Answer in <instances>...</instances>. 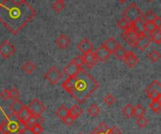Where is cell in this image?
I'll use <instances>...</instances> for the list:
<instances>
[{"label": "cell", "mask_w": 161, "mask_h": 134, "mask_svg": "<svg viewBox=\"0 0 161 134\" xmlns=\"http://www.w3.org/2000/svg\"><path fill=\"white\" fill-rule=\"evenodd\" d=\"M36 15V10L26 0L0 2V22L13 35L18 34Z\"/></svg>", "instance_id": "obj_1"}, {"label": "cell", "mask_w": 161, "mask_h": 134, "mask_svg": "<svg viewBox=\"0 0 161 134\" xmlns=\"http://www.w3.org/2000/svg\"><path fill=\"white\" fill-rule=\"evenodd\" d=\"M99 86V83L82 68L75 75L68 77L61 85V87L78 103L85 102Z\"/></svg>", "instance_id": "obj_2"}, {"label": "cell", "mask_w": 161, "mask_h": 134, "mask_svg": "<svg viewBox=\"0 0 161 134\" xmlns=\"http://www.w3.org/2000/svg\"><path fill=\"white\" fill-rule=\"evenodd\" d=\"M123 17L129 21L131 23H140L142 18V12L136 3H131L124 11Z\"/></svg>", "instance_id": "obj_3"}, {"label": "cell", "mask_w": 161, "mask_h": 134, "mask_svg": "<svg viewBox=\"0 0 161 134\" xmlns=\"http://www.w3.org/2000/svg\"><path fill=\"white\" fill-rule=\"evenodd\" d=\"M6 121L8 126L9 132H17L18 134H24L28 129L25 122L18 119L14 115H11V116L5 115Z\"/></svg>", "instance_id": "obj_4"}, {"label": "cell", "mask_w": 161, "mask_h": 134, "mask_svg": "<svg viewBox=\"0 0 161 134\" xmlns=\"http://www.w3.org/2000/svg\"><path fill=\"white\" fill-rule=\"evenodd\" d=\"M142 31V30H140L134 23H131V25L125 31H124V33L121 36L130 46L135 47L136 40L138 39V37Z\"/></svg>", "instance_id": "obj_5"}, {"label": "cell", "mask_w": 161, "mask_h": 134, "mask_svg": "<svg viewBox=\"0 0 161 134\" xmlns=\"http://www.w3.org/2000/svg\"><path fill=\"white\" fill-rule=\"evenodd\" d=\"M26 107L30 111L31 115L34 116H41L46 109L45 105L38 99H33Z\"/></svg>", "instance_id": "obj_6"}, {"label": "cell", "mask_w": 161, "mask_h": 134, "mask_svg": "<svg viewBox=\"0 0 161 134\" xmlns=\"http://www.w3.org/2000/svg\"><path fill=\"white\" fill-rule=\"evenodd\" d=\"M15 54V47L9 40H5L0 44V55L5 58L8 59Z\"/></svg>", "instance_id": "obj_7"}, {"label": "cell", "mask_w": 161, "mask_h": 134, "mask_svg": "<svg viewBox=\"0 0 161 134\" xmlns=\"http://www.w3.org/2000/svg\"><path fill=\"white\" fill-rule=\"evenodd\" d=\"M61 77H62V73L56 67L50 68V70L45 73V79L51 85L58 84V82L61 79Z\"/></svg>", "instance_id": "obj_8"}, {"label": "cell", "mask_w": 161, "mask_h": 134, "mask_svg": "<svg viewBox=\"0 0 161 134\" xmlns=\"http://www.w3.org/2000/svg\"><path fill=\"white\" fill-rule=\"evenodd\" d=\"M151 43V39L148 35H146V33H144L143 31H142L138 37V39L136 40L135 43V47H137L140 51H144Z\"/></svg>", "instance_id": "obj_9"}, {"label": "cell", "mask_w": 161, "mask_h": 134, "mask_svg": "<svg viewBox=\"0 0 161 134\" xmlns=\"http://www.w3.org/2000/svg\"><path fill=\"white\" fill-rule=\"evenodd\" d=\"M82 57H83V64H84V66L87 69H89V70L92 69L97 64V62H98V59H97L94 52H92V51H91V52H89L87 54H84L82 55Z\"/></svg>", "instance_id": "obj_10"}, {"label": "cell", "mask_w": 161, "mask_h": 134, "mask_svg": "<svg viewBox=\"0 0 161 134\" xmlns=\"http://www.w3.org/2000/svg\"><path fill=\"white\" fill-rule=\"evenodd\" d=\"M123 60L125 61V65H126L128 68L132 69V68H134L135 65L137 64V62H138V57H137V55H136L133 52L128 51V52H125V54Z\"/></svg>", "instance_id": "obj_11"}, {"label": "cell", "mask_w": 161, "mask_h": 134, "mask_svg": "<svg viewBox=\"0 0 161 134\" xmlns=\"http://www.w3.org/2000/svg\"><path fill=\"white\" fill-rule=\"evenodd\" d=\"M70 42H71V40H70L69 37H68L67 35H65V34L59 35L58 38L56 39V44H57V46H58L59 49H61V50L67 49V48L69 47V45H70Z\"/></svg>", "instance_id": "obj_12"}, {"label": "cell", "mask_w": 161, "mask_h": 134, "mask_svg": "<svg viewBox=\"0 0 161 134\" xmlns=\"http://www.w3.org/2000/svg\"><path fill=\"white\" fill-rule=\"evenodd\" d=\"M119 45H120L119 42H118L114 38H112V37L109 38V39H108L104 42V44H103V46H104V47L107 49V51L109 53V54H112Z\"/></svg>", "instance_id": "obj_13"}, {"label": "cell", "mask_w": 161, "mask_h": 134, "mask_svg": "<svg viewBox=\"0 0 161 134\" xmlns=\"http://www.w3.org/2000/svg\"><path fill=\"white\" fill-rule=\"evenodd\" d=\"M77 49L84 54H87L91 51H92V44L91 43V41L88 39H83L78 44H77Z\"/></svg>", "instance_id": "obj_14"}, {"label": "cell", "mask_w": 161, "mask_h": 134, "mask_svg": "<svg viewBox=\"0 0 161 134\" xmlns=\"http://www.w3.org/2000/svg\"><path fill=\"white\" fill-rule=\"evenodd\" d=\"M94 54H95L98 61H102V62H105L110 56L109 53L107 51V49L103 45H101L100 47H98L97 50L94 52Z\"/></svg>", "instance_id": "obj_15"}, {"label": "cell", "mask_w": 161, "mask_h": 134, "mask_svg": "<svg viewBox=\"0 0 161 134\" xmlns=\"http://www.w3.org/2000/svg\"><path fill=\"white\" fill-rule=\"evenodd\" d=\"M81 68H78L73 61H71L68 65H66V67L63 69V72L68 76V77H70V76H74V75H75L78 71H79V70H80Z\"/></svg>", "instance_id": "obj_16"}, {"label": "cell", "mask_w": 161, "mask_h": 134, "mask_svg": "<svg viewBox=\"0 0 161 134\" xmlns=\"http://www.w3.org/2000/svg\"><path fill=\"white\" fill-rule=\"evenodd\" d=\"M43 122V118L41 116H34V115H31L25 121V125L27 127V129L31 128L32 126H34L35 124H38V123H42Z\"/></svg>", "instance_id": "obj_17"}, {"label": "cell", "mask_w": 161, "mask_h": 134, "mask_svg": "<svg viewBox=\"0 0 161 134\" xmlns=\"http://www.w3.org/2000/svg\"><path fill=\"white\" fill-rule=\"evenodd\" d=\"M24 104L22 103V101H20L19 100H13V102L9 105V109L11 111V115H16L18 114L23 108H24Z\"/></svg>", "instance_id": "obj_18"}, {"label": "cell", "mask_w": 161, "mask_h": 134, "mask_svg": "<svg viewBox=\"0 0 161 134\" xmlns=\"http://www.w3.org/2000/svg\"><path fill=\"white\" fill-rule=\"evenodd\" d=\"M18 119H20L21 121H23V122H25L30 116H31V113H30V111L28 110V108L26 107V106H24V108L18 113V114H16V115H14Z\"/></svg>", "instance_id": "obj_19"}, {"label": "cell", "mask_w": 161, "mask_h": 134, "mask_svg": "<svg viewBox=\"0 0 161 134\" xmlns=\"http://www.w3.org/2000/svg\"><path fill=\"white\" fill-rule=\"evenodd\" d=\"M22 70H23V71H24L25 74L30 75V74H32L33 71L36 70V66H35V64H33L31 61H25V62L23 64V66H22Z\"/></svg>", "instance_id": "obj_20"}, {"label": "cell", "mask_w": 161, "mask_h": 134, "mask_svg": "<svg viewBox=\"0 0 161 134\" xmlns=\"http://www.w3.org/2000/svg\"><path fill=\"white\" fill-rule=\"evenodd\" d=\"M153 91H158V92H161V85L160 83L157 80L153 81L145 89V93L148 95L149 93L153 92Z\"/></svg>", "instance_id": "obj_21"}, {"label": "cell", "mask_w": 161, "mask_h": 134, "mask_svg": "<svg viewBox=\"0 0 161 134\" xmlns=\"http://www.w3.org/2000/svg\"><path fill=\"white\" fill-rule=\"evenodd\" d=\"M81 115H82V109L76 104L73 105V107L69 110V116H72L75 120L78 118Z\"/></svg>", "instance_id": "obj_22"}, {"label": "cell", "mask_w": 161, "mask_h": 134, "mask_svg": "<svg viewBox=\"0 0 161 134\" xmlns=\"http://www.w3.org/2000/svg\"><path fill=\"white\" fill-rule=\"evenodd\" d=\"M108 130H109V128L105 123H101V124H99L90 134H106L108 133Z\"/></svg>", "instance_id": "obj_23"}, {"label": "cell", "mask_w": 161, "mask_h": 134, "mask_svg": "<svg viewBox=\"0 0 161 134\" xmlns=\"http://www.w3.org/2000/svg\"><path fill=\"white\" fill-rule=\"evenodd\" d=\"M150 39L151 41L156 42L157 44L161 43V29L160 28H157L153 33L150 34Z\"/></svg>", "instance_id": "obj_24"}, {"label": "cell", "mask_w": 161, "mask_h": 134, "mask_svg": "<svg viewBox=\"0 0 161 134\" xmlns=\"http://www.w3.org/2000/svg\"><path fill=\"white\" fill-rule=\"evenodd\" d=\"M68 115H69V110H68L67 107L64 106V105H61V106L56 111V116H57L58 118H60L61 120H62L64 117H66Z\"/></svg>", "instance_id": "obj_25"}, {"label": "cell", "mask_w": 161, "mask_h": 134, "mask_svg": "<svg viewBox=\"0 0 161 134\" xmlns=\"http://www.w3.org/2000/svg\"><path fill=\"white\" fill-rule=\"evenodd\" d=\"M156 29H157V27L155 26V24H154L153 23L144 22V23H142V31H143L144 33L151 34V33H153Z\"/></svg>", "instance_id": "obj_26"}, {"label": "cell", "mask_w": 161, "mask_h": 134, "mask_svg": "<svg viewBox=\"0 0 161 134\" xmlns=\"http://www.w3.org/2000/svg\"><path fill=\"white\" fill-rule=\"evenodd\" d=\"M144 114H145V109L141 104H137L133 106V116H135L136 117H142L144 116Z\"/></svg>", "instance_id": "obj_27"}, {"label": "cell", "mask_w": 161, "mask_h": 134, "mask_svg": "<svg viewBox=\"0 0 161 134\" xmlns=\"http://www.w3.org/2000/svg\"><path fill=\"white\" fill-rule=\"evenodd\" d=\"M117 25H118V27L119 28H121L122 30H124V31H125L130 25H131V23L129 22V21H127L125 18H121L119 21H118V23H117Z\"/></svg>", "instance_id": "obj_28"}, {"label": "cell", "mask_w": 161, "mask_h": 134, "mask_svg": "<svg viewBox=\"0 0 161 134\" xmlns=\"http://www.w3.org/2000/svg\"><path fill=\"white\" fill-rule=\"evenodd\" d=\"M125 49L123 47V46H121V45H119L118 47H117V49L114 51V53H113V54L116 56V58H118V59H120V60H123V58H124V56H125Z\"/></svg>", "instance_id": "obj_29"}, {"label": "cell", "mask_w": 161, "mask_h": 134, "mask_svg": "<svg viewBox=\"0 0 161 134\" xmlns=\"http://www.w3.org/2000/svg\"><path fill=\"white\" fill-rule=\"evenodd\" d=\"M150 108L153 112L159 114L161 111V101L160 100H152V102L150 103Z\"/></svg>", "instance_id": "obj_30"}, {"label": "cell", "mask_w": 161, "mask_h": 134, "mask_svg": "<svg viewBox=\"0 0 161 134\" xmlns=\"http://www.w3.org/2000/svg\"><path fill=\"white\" fill-rule=\"evenodd\" d=\"M88 113H89V115H90L91 116L96 117V116L99 115V113H100V109H99V107L97 106V104H92V105L89 107V109H88Z\"/></svg>", "instance_id": "obj_31"}, {"label": "cell", "mask_w": 161, "mask_h": 134, "mask_svg": "<svg viewBox=\"0 0 161 134\" xmlns=\"http://www.w3.org/2000/svg\"><path fill=\"white\" fill-rule=\"evenodd\" d=\"M123 115L127 118L132 117L133 116V106L131 104L125 105L123 109Z\"/></svg>", "instance_id": "obj_32"}, {"label": "cell", "mask_w": 161, "mask_h": 134, "mask_svg": "<svg viewBox=\"0 0 161 134\" xmlns=\"http://www.w3.org/2000/svg\"><path fill=\"white\" fill-rule=\"evenodd\" d=\"M157 16H158V15H157L153 10H149V11H147L144 15H142L144 21H145V22H150V23H153V21L156 19Z\"/></svg>", "instance_id": "obj_33"}, {"label": "cell", "mask_w": 161, "mask_h": 134, "mask_svg": "<svg viewBox=\"0 0 161 134\" xmlns=\"http://www.w3.org/2000/svg\"><path fill=\"white\" fill-rule=\"evenodd\" d=\"M64 8H65V5H64V3L63 2H60V1H56V2H54V4H53V9L57 12V13H59V12H61L63 9H64Z\"/></svg>", "instance_id": "obj_34"}, {"label": "cell", "mask_w": 161, "mask_h": 134, "mask_svg": "<svg viewBox=\"0 0 161 134\" xmlns=\"http://www.w3.org/2000/svg\"><path fill=\"white\" fill-rule=\"evenodd\" d=\"M148 56H149L150 60H151L153 63H157V62L160 59V54H159L158 51H157V50H154V51L150 52V54H149Z\"/></svg>", "instance_id": "obj_35"}, {"label": "cell", "mask_w": 161, "mask_h": 134, "mask_svg": "<svg viewBox=\"0 0 161 134\" xmlns=\"http://www.w3.org/2000/svg\"><path fill=\"white\" fill-rule=\"evenodd\" d=\"M28 130H29L33 134H41L43 131V128H42V126L41 123L35 124L34 126H32V127L29 128Z\"/></svg>", "instance_id": "obj_36"}, {"label": "cell", "mask_w": 161, "mask_h": 134, "mask_svg": "<svg viewBox=\"0 0 161 134\" xmlns=\"http://www.w3.org/2000/svg\"><path fill=\"white\" fill-rule=\"evenodd\" d=\"M9 93H10V99H12L13 100L20 99V92H19V90L15 86H13V87L10 88Z\"/></svg>", "instance_id": "obj_37"}, {"label": "cell", "mask_w": 161, "mask_h": 134, "mask_svg": "<svg viewBox=\"0 0 161 134\" xmlns=\"http://www.w3.org/2000/svg\"><path fill=\"white\" fill-rule=\"evenodd\" d=\"M137 124H138V126H139L141 129H144V128L148 125V119H147L146 117H144V116L138 117Z\"/></svg>", "instance_id": "obj_38"}, {"label": "cell", "mask_w": 161, "mask_h": 134, "mask_svg": "<svg viewBox=\"0 0 161 134\" xmlns=\"http://www.w3.org/2000/svg\"><path fill=\"white\" fill-rule=\"evenodd\" d=\"M104 101H105V103H106L108 106H111V105L114 103V101H115V98H114V96H113L112 94H108V95L104 98Z\"/></svg>", "instance_id": "obj_39"}, {"label": "cell", "mask_w": 161, "mask_h": 134, "mask_svg": "<svg viewBox=\"0 0 161 134\" xmlns=\"http://www.w3.org/2000/svg\"><path fill=\"white\" fill-rule=\"evenodd\" d=\"M148 97L150 100H160L161 99V92L158 91H153L151 93L148 94Z\"/></svg>", "instance_id": "obj_40"}, {"label": "cell", "mask_w": 161, "mask_h": 134, "mask_svg": "<svg viewBox=\"0 0 161 134\" xmlns=\"http://www.w3.org/2000/svg\"><path fill=\"white\" fill-rule=\"evenodd\" d=\"M0 132L2 134H8L9 133V130H8V126L7 121L0 123Z\"/></svg>", "instance_id": "obj_41"}, {"label": "cell", "mask_w": 161, "mask_h": 134, "mask_svg": "<svg viewBox=\"0 0 161 134\" xmlns=\"http://www.w3.org/2000/svg\"><path fill=\"white\" fill-rule=\"evenodd\" d=\"M72 61H73L78 68H82V67L84 66V64H83V57H82V56H76V57H75Z\"/></svg>", "instance_id": "obj_42"}, {"label": "cell", "mask_w": 161, "mask_h": 134, "mask_svg": "<svg viewBox=\"0 0 161 134\" xmlns=\"http://www.w3.org/2000/svg\"><path fill=\"white\" fill-rule=\"evenodd\" d=\"M0 97L4 100H8L10 99V93L9 90L8 89H4L1 93H0Z\"/></svg>", "instance_id": "obj_43"}, {"label": "cell", "mask_w": 161, "mask_h": 134, "mask_svg": "<svg viewBox=\"0 0 161 134\" xmlns=\"http://www.w3.org/2000/svg\"><path fill=\"white\" fill-rule=\"evenodd\" d=\"M62 122H63L65 125H67V126H72V125L74 124V122H75V119H74L72 116H70L68 115L66 117H64V118L62 119Z\"/></svg>", "instance_id": "obj_44"}, {"label": "cell", "mask_w": 161, "mask_h": 134, "mask_svg": "<svg viewBox=\"0 0 161 134\" xmlns=\"http://www.w3.org/2000/svg\"><path fill=\"white\" fill-rule=\"evenodd\" d=\"M107 134H122L121 133V131L119 130V128L117 127H112L111 129L108 130V133Z\"/></svg>", "instance_id": "obj_45"}, {"label": "cell", "mask_w": 161, "mask_h": 134, "mask_svg": "<svg viewBox=\"0 0 161 134\" xmlns=\"http://www.w3.org/2000/svg\"><path fill=\"white\" fill-rule=\"evenodd\" d=\"M153 23L155 24V26H156L157 28H160L161 27V18L160 17L157 16V17H156V19L153 21Z\"/></svg>", "instance_id": "obj_46"}, {"label": "cell", "mask_w": 161, "mask_h": 134, "mask_svg": "<svg viewBox=\"0 0 161 134\" xmlns=\"http://www.w3.org/2000/svg\"><path fill=\"white\" fill-rule=\"evenodd\" d=\"M117 1H118L120 4H123V5H124V4H125V3H126L128 0H117Z\"/></svg>", "instance_id": "obj_47"}, {"label": "cell", "mask_w": 161, "mask_h": 134, "mask_svg": "<svg viewBox=\"0 0 161 134\" xmlns=\"http://www.w3.org/2000/svg\"><path fill=\"white\" fill-rule=\"evenodd\" d=\"M8 134H18V133H17V132H9Z\"/></svg>", "instance_id": "obj_48"}, {"label": "cell", "mask_w": 161, "mask_h": 134, "mask_svg": "<svg viewBox=\"0 0 161 134\" xmlns=\"http://www.w3.org/2000/svg\"><path fill=\"white\" fill-rule=\"evenodd\" d=\"M58 1H60V2H63V3H64V1H65V0H58Z\"/></svg>", "instance_id": "obj_49"}, {"label": "cell", "mask_w": 161, "mask_h": 134, "mask_svg": "<svg viewBox=\"0 0 161 134\" xmlns=\"http://www.w3.org/2000/svg\"><path fill=\"white\" fill-rule=\"evenodd\" d=\"M146 1H148V2H151L152 0H146Z\"/></svg>", "instance_id": "obj_50"}, {"label": "cell", "mask_w": 161, "mask_h": 134, "mask_svg": "<svg viewBox=\"0 0 161 134\" xmlns=\"http://www.w3.org/2000/svg\"><path fill=\"white\" fill-rule=\"evenodd\" d=\"M77 134H83V133H81V132H78V133Z\"/></svg>", "instance_id": "obj_51"}]
</instances>
